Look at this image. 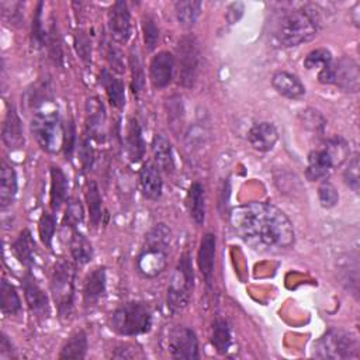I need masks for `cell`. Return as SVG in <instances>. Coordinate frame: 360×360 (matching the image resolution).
Returning a JSON list of instances; mask_svg holds the SVG:
<instances>
[{"instance_id": "44dd1931", "label": "cell", "mask_w": 360, "mask_h": 360, "mask_svg": "<svg viewBox=\"0 0 360 360\" xmlns=\"http://www.w3.org/2000/svg\"><path fill=\"white\" fill-rule=\"evenodd\" d=\"M215 246H217V238L212 232H207L200 242L198 253H197V263L200 267L201 274L207 280V283L211 281L212 273H214V264H215Z\"/></svg>"}, {"instance_id": "f546056e", "label": "cell", "mask_w": 360, "mask_h": 360, "mask_svg": "<svg viewBox=\"0 0 360 360\" xmlns=\"http://www.w3.org/2000/svg\"><path fill=\"white\" fill-rule=\"evenodd\" d=\"M69 246H70V255L76 263L86 264L93 259V246L90 240L76 228L72 229Z\"/></svg>"}, {"instance_id": "2e32d148", "label": "cell", "mask_w": 360, "mask_h": 360, "mask_svg": "<svg viewBox=\"0 0 360 360\" xmlns=\"http://www.w3.org/2000/svg\"><path fill=\"white\" fill-rule=\"evenodd\" d=\"M1 139H3L4 145L11 150L21 149L24 146L25 141H24L22 124H21V120L13 105L8 108V111L6 112V117L3 120Z\"/></svg>"}, {"instance_id": "bcb514c9", "label": "cell", "mask_w": 360, "mask_h": 360, "mask_svg": "<svg viewBox=\"0 0 360 360\" xmlns=\"http://www.w3.org/2000/svg\"><path fill=\"white\" fill-rule=\"evenodd\" d=\"M318 198H319V202L322 207L332 208L338 204L339 194L333 184H330L329 181H323L318 188Z\"/></svg>"}, {"instance_id": "ac0fdd59", "label": "cell", "mask_w": 360, "mask_h": 360, "mask_svg": "<svg viewBox=\"0 0 360 360\" xmlns=\"http://www.w3.org/2000/svg\"><path fill=\"white\" fill-rule=\"evenodd\" d=\"M139 187L148 200H159L163 190V181L156 165L146 162L139 170Z\"/></svg>"}, {"instance_id": "6da1fadb", "label": "cell", "mask_w": 360, "mask_h": 360, "mask_svg": "<svg viewBox=\"0 0 360 360\" xmlns=\"http://www.w3.org/2000/svg\"><path fill=\"white\" fill-rule=\"evenodd\" d=\"M233 233L255 250L278 252L294 243V228L276 205L252 201L235 207L229 214Z\"/></svg>"}, {"instance_id": "ffe728a7", "label": "cell", "mask_w": 360, "mask_h": 360, "mask_svg": "<svg viewBox=\"0 0 360 360\" xmlns=\"http://www.w3.org/2000/svg\"><path fill=\"white\" fill-rule=\"evenodd\" d=\"M271 86L278 94L287 98H300L305 94V86L300 77L285 70H280L273 75Z\"/></svg>"}, {"instance_id": "9c48e42d", "label": "cell", "mask_w": 360, "mask_h": 360, "mask_svg": "<svg viewBox=\"0 0 360 360\" xmlns=\"http://www.w3.org/2000/svg\"><path fill=\"white\" fill-rule=\"evenodd\" d=\"M179 55V77L180 84L186 89H191L195 84L200 70V45L193 34L183 35L177 45Z\"/></svg>"}, {"instance_id": "4dcf8cb0", "label": "cell", "mask_w": 360, "mask_h": 360, "mask_svg": "<svg viewBox=\"0 0 360 360\" xmlns=\"http://www.w3.org/2000/svg\"><path fill=\"white\" fill-rule=\"evenodd\" d=\"M201 1L198 0H181L174 3V13L177 17L179 24L183 28H191L200 13H201Z\"/></svg>"}, {"instance_id": "8992f818", "label": "cell", "mask_w": 360, "mask_h": 360, "mask_svg": "<svg viewBox=\"0 0 360 360\" xmlns=\"http://www.w3.org/2000/svg\"><path fill=\"white\" fill-rule=\"evenodd\" d=\"M31 132L39 148L56 153L65 145V128L58 111H39L31 120Z\"/></svg>"}, {"instance_id": "f35d334b", "label": "cell", "mask_w": 360, "mask_h": 360, "mask_svg": "<svg viewBox=\"0 0 360 360\" xmlns=\"http://www.w3.org/2000/svg\"><path fill=\"white\" fill-rule=\"evenodd\" d=\"M42 8H44V3L39 1L35 7V13L32 17L31 41H32V46H35V48H41L46 39V34L42 27Z\"/></svg>"}, {"instance_id": "d6a6232c", "label": "cell", "mask_w": 360, "mask_h": 360, "mask_svg": "<svg viewBox=\"0 0 360 360\" xmlns=\"http://www.w3.org/2000/svg\"><path fill=\"white\" fill-rule=\"evenodd\" d=\"M0 308L4 315H18L21 311V300L14 285L1 280L0 283Z\"/></svg>"}, {"instance_id": "ee69618b", "label": "cell", "mask_w": 360, "mask_h": 360, "mask_svg": "<svg viewBox=\"0 0 360 360\" xmlns=\"http://www.w3.org/2000/svg\"><path fill=\"white\" fill-rule=\"evenodd\" d=\"M83 221V207L80 201L77 200H70L68 202V207L65 210V217H63V224L69 228H76L79 224Z\"/></svg>"}, {"instance_id": "ab89813d", "label": "cell", "mask_w": 360, "mask_h": 360, "mask_svg": "<svg viewBox=\"0 0 360 360\" xmlns=\"http://www.w3.org/2000/svg\"><path fill=\"white\" fill-rule=\"evenodd\" d=\"M51 97V90L46 82H38L32 89H30L25 94V101L31 108L42 105Z\"/></svg>"}, {"instance_id": "52a82bcc", "label": "cell", "mask_w": 360, "mask_h": 360, "mask_svg": "<svg viewBox=\"0 0 360 360\" xmlns=\"http://www.w3.org/2000/svg\"><path fill=\"white\" fill-rule=\"evenodd\" d=\"M75 266L65 259H59L52 270L51 292L60 316H69L75 298Z\"/></svg>"}, {"instance_id": "cb8c5ba5", "label": "cell", "mask_w": 360, "mask_h": 360, "mask_svg": "<svg viewBox=\"0 0 360 360\" xmlns=\"http://www.w3.org/2000/svg\"><path fill=\"white\" fill-rule=\"evenodd\" d=\"M100 83L105 89V94H107L110 103L117 108H122L125 105L124 83L105 68L100 72Z\"/></svg>"}, {"instance_id": "60d3db41", "label": "cell", "mask_w": 360, "mask_h": 360, "mask_svg": "<svg viewBox=\"0 0 360 360\" xmlns=\"http://www.w3.org/2000/svg\"><path fill=\"white\" fill-rule=\"evenodd\" d=\"M55 229H56V219L52 214L44 212L39 218V224H38V231H39V238L42 240V243L48 248L52 246V239L55 235Z\"/></svg>"}, {"instance_id": "e575fe53", "label": "cell", "mask_w": 360, "mask_h": 360, "mask_svg": "<svg viewBox=\"0 0 360 360\" xmlns=\"http://www.w3.org/2000/svg\"><path fill=\"white\" fill-rule=\"evenodd\" d=\"M211 345L219 354H225L232 345V333L228 323L224 319H217L212 323Z\"/></svg>"}, {"instance_id": "484cf974", "label": "cell", "mask_w": 360, "mask_h": 360, "mask_svg": "<svg viewBox=\"0 0 360 360\" xmlns=\"http://www.w3.org/2000/svg\"><path fill=\"white\" fill-rule=\"evenodd\" d=\"M125 142H127V153L129 159L132 162H139L145 153V141L142 136L141 125L135 118H131L128 121Z\"/></svg>"}, {"instance_id": "603a6c76", "label": "cell", "mask_w": 360, "mask_h": 360, "mask_svg": "<svg viewBox=\"0 0 360 360\" xmlns=\"http://www.w3.org/2000/svg\"><path fill=\"white\" fill-rule=\"evenodd\" d=\"M18 190L17 173L11 165L7 162H1L0 169V205L3 208L13 204Z\"/></svg>"}, {"instance_id": "d6986e66", "label": "cell", "mask_w": 360, "mask_h": 360, "mask_svg": "<svg viewBox=\"0 0 360 360\" xmlns=\"http://www.w3.org/2000/svg\"><path fill=\"white\" fill-rule=\"evenodd\" d=\"M105 284L107 277L104 267H97L87 274L83 284V302L87 308L94 307L101 300L105 292Z\"/></svg>"}, {"instance_id": "ba28073f", "label": "cell", "mask_w": 360, "mask_h": 360, "mask_svg": "<svg viewBox=\"0 0 360 360\" xmlns=\"http://www.w3.org/2000/svg\"><path fill=\"white\" fill-rule=\"evenodd\" d=\"M193 280L194 273L191 260L188 253H184L174 267L167 287V305L173 312H180L187 307L191 297Z\"/></svg>"}, {"instance_id": "30bf717a", "label": "cell", "mask_w": 360, "mask_h": 360, "mask_svg": "<svg viewBox=\"0 0 360 360\" xmlns=\"http://www.w3.org/2000/svg\"><path fill=\"white\" fill-rule=\"evenodd\" d=\"M166 347L173 359L195 360L198 359V340L193 329L187 326L173 328L166 338Z\"/></svg>"}, {"instance_id": "9a60e30c", "label": "cell", "mask_w": 360, "mask_h": 360, "mask_svg": "<svg viewBox=\"0 0 360 360\" xmlns=\"http://www.w3.org/2000/svg\"><path fill=\"white\" fill-rule=\"evenodd\" d=\"M21 287L24 291L25 302H27L28 308L31 309V312H34L38 316L48 314V308H49L48 297H46L45 291L41 288V285L38 284L37 278L31 273H27L22 277Z\"/></svg>"}, {"instance_id": "c3c4849f", "label": "cell", "mask_w": 360, "mask_h": 360, "mask_svg": "<svg viewBox=\"0 0 360 360\" xmlns=\"http://www.w3.org/2000/svg\"><path fill=\"white\" fill-rule=\"evenodd\" d=\"M304 117H305V120H304L305 124H307V125L309 124L311 129H314V131H316V129L322 131V129H323V127H325V120L322 118V115H321L318 111L308 110V111L304 112Z\"/></svg>"}, {"instance_id": "74e56055", "label": "cell", "mask_w": 360, "mask_h": 360, "mask_svg": "<svg viewBox=\"0 0 360 360\" xmlns=\"http://www.w3.org/2000/svg\"><path fill=\"white\" fill-rule=\"evenodd\" d=\"M142 31H143V42L148 51H153L159 41V27L156 24V20L146 14L142 18Z\"/></svg>"}, {"instance_id": "836d02e7", "label": "cell", "mask_w": 360, "mask_h": 360, "mask_svg": "<svg viewBox=\"0 0 360 360\" xmlns=\"http://www.w3.org/2000/svg\"><path fill=\"white\" fill-rule=\"evenodd\" d=\"M86 201H87V207H89L90 222L96 228V226H98L101 217H103V204H101V195H100L98 186L94 180L87 181Z\"/></svg>"}, {"instance_id": "83f0119b", "label": "cell", "mask_w": 360, "mask_h": 360, "mask_svg": "<svg viewBox=\"0 0 360 360\" xmlns=\"http://www.w3.org/2000/svg\"><path fill=\"white\" fill-rule=\"evenodd\" d=\"M187 207L190 217L197 225H202L205 219V193L200 183H193L187 193Z\"/></svg>"}, {"instance_id": "5b68a950", "label": "cell", "mask_w": 360, "mask_h": 360, "mask_svg": "<svg viewBox=\"0 0 360 360\" xmlns=\"http://www.w3.org/2000/svg\"><path fill=\"white\" fill-rule=\"evenodd\" d=\"M359 347V340L352 332L330 329L314 345V356L330 360L357 359L360 353Z\"/></svg>"}, {"instance_id": "db71d44e", "label": "cell", "mask_w": 360, "mask_h": 360, "mask_svg": "<svg viewBox=\"0 0 360 360\" xmlns=\"http://www.w3.org/2000/svg\"><path fill=\"white\" fill-rule=\"evenodd\" d=\"M11 342L7 339L6 335H1V339H0V356L4 357L6 354H10L11 356Z\"/></svg>"}, {"instance_id": "7bdbcfd3", "label": "cell", "mask_w": 360, "mask_h": 360, "mask_svg": "<svg viewBox=\"0 0 360 360\" xmlns=\"http://www.w3.org/2000/svg\"><path fill=\"white\" fill-rule=\"evenodd\" d=\"M75 48L86 66L91 65V41L84 31H77L75 35Z\"/></svg>"}, {"instance_id": "4fadbf2b", "label": "cell", "mask_w": 360, "mask_h": 360, "mask_svg": "<svg viewBox=\"0 0 360 360\" xmlns=\"http://www.w3.org/2000/svg\"><path fill=\"white\" fill-rule=\"evenodd\" d=\"M174 72V56L169 51L158 52L149 63V79L153 87L163 89L172 79Z\"/></svg>"}, {"instance_id": "1f68e13d", "label": "cell", "mask_w": 360, "mask_h": 360, "mask_svg": "<svg viewBox=\"0 0 360 360\" xmlns=\"http://www.w3.org/2000/svg\"><path fill=\"white\" fill-rule=\"evenodd\" d=\"M87 336L83 330L75 332L62 346L59 359H84L87 353Z\"/></svg>"}, {"instance_id": "8d00e7d4", "label": "cell", "mask_w": 360, "mask_h": 360, "mask_svg": "<svg viewBox=\"0 0 360 360\" xmlns=\"http://www.w3.org/2000/svg\"><path fill=\"white\" fill-rule=\"evenodd\" d=\"M330 65H332V53L326 48H316L311 51L304 59V66L309 70L318 69L319 72Z\"/></svg>"}, {"instance_id": "8fae6325", "label": "cell", "mask_w": 360, "mask_h": 360, "mask_svg": "<svg viewBox=\"0 0 360 360\" xmlns=\"http://www.w3.org/2000/svg\"><path fill=\"white\" fill-rule=\"evenodd\" d=\"M333 83L342 91L357 93L360 86V72L359 65L354 59L349 56H342L332 65Z\"/></svg>"}, {"instance_id": "7402d4cb", "label": "cell", "mask_w": 360, "mask_h": 360, "mask_svg": "<svg viewBox=\"0 0 360 360\" xmlns=\"http://www.w3.org/2000/svg\"><path fill=\"white\" fill-rule=\"evenodd\" d=\"M152 156L159 170H163L166 173L173 172L174 169L173 149L169 139L162 134H156L152 139Z\"/></svg>"}, {"instance_id": "d4e9b609", "label": "cell", "mask_w": 360, "mask_h": 360, "mask_svg": "<svg viewBox=\"0 0 360 360\" xmlns=\"http://www.w3.org/2000/svg\"><path fill=\"white\" fill-rule=\"evenodd\" d=\"M105 124V111L103 103L93 97L86 103V127L89 136H96L103 134V128Z\"/></svg>"}, {"instance_id": "4316f807", "label": "cell", "mask_w": 360, "mask_h": 360, "mask_svg": "<svg viewBox=\"0 0 360 360\" xmlns=\"http://www.w3.org/2000/svg\"><path fill=\"white\" fill-rule=\"evenodd\" d=\"M13 253L18 259L20 263H22L27 267H31L35 262V242L32 239V235L28 229H24L20 232L17 239L14 240Z\"/></svg>"}, {"instance_id": "d590c367", "label": "cell", "mask_w": 360, "mask_h": 360, "mask_svg": "<svg viewBox=\"0 0 360 360\" xmlns=\"http://www.w3.org/2000/svg\"><path fill=\"white\" fill-rule=\"evenodd\" d=\"M129 68H131V76H132V83H131L132 91L134 94H139L143 90L145 75H143V68H142V62H141L136 46H132L129 51Z\"/></svg>"}, {"instance_id": "f1b7e54d", "label": "cell", "mask_w": 360, "mask_h": 360, "mask_svg": "<svg viewBox=\"0 0 360 360\" xmlns=\"http://www.w3.org/2000/svg\"><path fill=\"white\" fill-rule=\"evenodd\" d=\"M68 194V179L60 167H51V208L58 211Z\"/></svg>"}, {"instance_id": "277c9868", "label": "cell", "mask_w": 360, "mask_h": 360, "mask_svg": "<svg viewBox=\"0 0 360 360\" xmlns=\"http://www.w3.org/2000/svg\"><path fill=\"white\" fill-rule=\"evenodd\" d=\"M111 328L124 336L146 333L152 328V311L145 302H125L111 314Z\"/></svg>"}, {"instance_id": "7a4b0ae2", "label": "cell", "mask_w": 360, "mask_h": 360, "mask_svg": "<svg viewBox=\"0 0 360 360\" xmlns=\"http://www.w3.org/2000/svg\"><path fill=\"white\" fill-rule=\"evenodd\" d=\"M318 31V20L314 10L300 8L281 14L277 20L273 38L278 46H298L315 37Z\"/></svg>"}, {"instance_id": "f5cc1de1", "label": "cell", "mask_w": 360, "mask_h": 360, "mask_svg": "<svg viewBox=\"0 0 360 360\" xmlns=\"http://www.w3.org/2000/svg\"><path fill=\"white\" fill-rule=\"evenodd\" d=\"M108 58H110L112 68L118 72H122V58H121V52L117 48H114V46L108 48Z\"/></svg>"}, {"instance_id": "f6af8a7d", "label": "cell", "mask_w": 360, "mask_h": 360, "mask_svg": "<svg viewBox=\"0 0 360 360\" xmlns=\"http://www.w3.org/2000/svg\"><path fill=\"white\" fill-rule=\"evenodd\" d=\"M359 167H360V165H359V156L354 155V156L349 160V163H347V166H346V169H345V172H343V180H345V183H346L354 193H359V184H360Z\"/></svg>"}, {"instance_id": "5bb4252c", "label": "cell", "mask_w": 360, "mask_h": 360, "mask_svg": "<svg viewBox=\"0 0 360 360\" xmlns=\"http://www.w3.org/2000/svg\"><path fill=\"white\" fill-rule=\"evenodd\" d=\"M336 167L335 160L325 146L312 150L308 155V166H307V179L311 181L326 180L333 169Z\"/></svg>"}, {"instance_id": "3957f363", "label": "cell", "mask_w": 360, "mask_h": 360, "mask_svg": "<svg viewBox=\"0 0 360 360\" xmlns=\"http://www.w3.org/2000/svg\"><path fill=\"white\" fill-rule=\"evenodd\" d=\"M170 240L172 232L165 224H156L148 231L136 257V269L143 277L153 278L165 270Z\"/></svg>"}, {"instance_id": "f907efd6", "label": "cell", "mask_w": 360, "mask_h": 360, "mask_svg": "<svg viewBox=\"0 0 360 360\" xmlns=\"http://www.w3.org/2000/svg\"><path fill=\"white\" fill-rule=\"evenodd\" d=\"M139 356H141L139 350L131 345H121L112 353L114 359H135Z\"/></svg>"}, {"instance_id": "681fc988", "label": "cell", "mask_w": 360, "mask_h": 360, "mask_svg": "<svg viewBox=\"0 0 360 360\" xmlns=\"http://www.w3.org/2000/svg\"><path fill=\"white\" fill-rule=\"evenodd\" d=\"M75 141H76V129H75V124L70 122L68 125V129H65V145H63L65 155L68 158L72 156V152L75 149Z\"/></svg>"}, {"instance_id": "e0dca14e", "label": "cell", "mask_w": 360, "mask_h": 360, "mask_svg": "<svg viewBox=\"0 0 360 360\" xmlns=\"http://www.w3.org/2000/svg\"><path fill=\"white\" fill-rule=\"evenodd\" d=\"M249 143L259 152H269L278 141V132L271 122H256L248 132Z\"/></svg>"}, {"instance_id": "7dc6e473", "label": "cell", "mask_w": 360, "mask_h": 360, "mask_svg": "<svg viewBox=\"0 0 360 360\" xmlns=\"http://www.w3.org/2000/svg\"><path fill=\"white\" fill-rule=\"evenodd\" d=\"M79 156H80L83 170H89L91 167L93 159H94V153H93V148H91L89 136H84L82 139L80 146H79Z\"/></svg>"}, {"instance_id": "7c38bea8", "label": "cell", "mask_w": 360, "mask_h": 360, "mask_svg": "<svg viewBox=\"0 0 360 360\" xmlns=\"http://www.w3.org/2000/svg\"><path fill=\"white\" fill-rule=\"evenodd\" d=\"M108 30L111 38L118 44H125L131 37V14L128 4L115 1L108 11Z\"/></svg>"}, {"instance_id": "b9f144b4", "label": "cell", "mask_w": 360, "mask_h": 360, "mask_svg": "<svg viewBox=\"0 0 360 360\" xmlns=\"http://www.w3.org/2000/svg\"><path fill=\"white\" fill-rule=\"evenodd\" d=\"M46 44L49 56L53 59L55 63L62 65V46H60V37L58 32L56 25L52 22L49 27V31L46 34Z\"/></svg>"}, {"instance_id": "816d5d0a", "label": "cell", "mask_w": 360, "mask_h": 360, "mask_svg": "<svg viewBox=\"0 0 360 360\" xmlns=\"http://www.w3.org/2000/svg\"><path fill=\"white\" fill-rule=\"evenodd\" d=\"M242 14H243V4H242V3L236 1V3L229 4L228 11H226V18H228V21H229L231 24L236 22V21L240 18Z\"/></svg>"}]
</instances>
